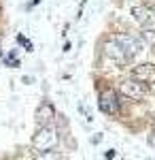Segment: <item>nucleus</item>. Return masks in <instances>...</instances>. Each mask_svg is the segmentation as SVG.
<instances>
[{"instance_id":"f257e3e1","label":"nucleus","mask_w":155,"mask_h":160,"mask_svg":"<svg viewBox=\"0 0 155 160\" xmlns=\"http://www.w3.org/2000/svg\"><path fill=\"white\" fill-rule=\"evenodd\" d=\"M32 143H34V149H38V152L53 149L58 145V132H55V128L51 124L49 126H40L38 132L34 135V139H32Z\"/></svg>"},{"instance_id":"f03ea898","label":"nucleus","mask_w":155,"mask_h":160,"mask_svg":"<svg viewBox=\"0 0 155 160\" xmlns=\"http://www.w3.org/2000/svg\"><path fill=\"white\" fill-rule=\"evenodd\" d=\"M119 94H123L132 100H143L144 94H147V86L138 79H125L119 83Z\"/></svg>"},{"instance_id":"7ed1b4c3","label":"nucleus","mask_w":155,"mask_h":160,"mask_svg":"<svg viewBox=\"0 0 155 160\" xmlns=\"http://www.w3.org/2000/svg\"><path fill=\"white\" fill-rule=\"evenodd\" d=\"M115 41H117V45H119L121 49L125 51V56H128L130 60L143 51V43H140V38L132 37V34H117Z\"/></svg>"},{"instance_id":"20e7f679","label":"nucleus","mask_w":155,"mask_h":160,"mask_svg":"<svg viewBox=\"0 0 155 160\" xmlns=\"http://www.w3.org/2000/svg\"><path fill=\"white\" fill-rule=\"evenodd\" d=\"M98 107H100L102 113H106V115H115V113L119 111V98H117V94H115L113 90H104V92L100 94Z\"/></svg>"},{"instance_id":"39448f33","label":"nucleus","mask_w":155,"mask_h":160,"mask_svg":"<svg viewBox=\"0 0 155 160\" xmlns=\"http://www.w3.org/2000/svg\"><path fill=\"white\" fill-rule=\"evenodd\" d=\"M53 118H55V109H53V105L47 102V100H43V102L38 105L36 113H34L36 126H38V128H40V126H49V124L53 122Z\"/></svg>"},{"instance_id":"423d86ee","label":"nucleus","mask_w":155,"mask_h":160,"mask_svg":"<svg viewBox=\"0 0 155 160\" xmlns=\"http://www.w3.org/2000/svg\"><path fill=\"white\" fill-rule=\"evenodd\" d=\"M132 17H134L136 24L143 26V28L155 26V13L151 11L149 7H134V9H132Z\"/></svg>"},{"instance_id":"0eeeda50","label":"nucleus","mask_w":155,"mask_h":160,"mask_svg":"<svg viewBox=\"0 0 155 160\" xmlns=\"http://www.w3.org/2000/svg\"><path fill=\"white\" fill-rule=\"evenodd\" d=\"M132 77L138 79V81H143L144 86L155 83V64H140V66H136L132 71Z\"/></svg>"},{"instance_id":"6e6552de","label":"nucleus","mask_w":155,"mask_h":160,"mask_svg":"<svg viewBox=\"0 0 155 160\" xmlns=\"http://www.w3.org/2000/svg\"><path fill=\"white\" fill-rule=\"evenodd\" d=\"M104 53H106L113 62H117V64H125V62H130V58H128V56H125V51L117 45V41H115V38H110L106 45H104Z\"/></svg>"},{"instance_id":"1a4fd4ad","label":"nucleus","mask_w":155,"mask_h":160,"mask_svg":"<svg viewBox=\"0 0 155 160\" xmlns=\"http://www.w3.org/2000/svg\"><path fill=\"white\" fill-rule=\"evenodd\" d=\"M143 37H144V38H147V41H149V43H151V45L155 47V26H151V28H144Z\"/></svg>"},{"instance_id":"9d476101","label":"nucleus","mask_w":155,"mask_h":160,"mask_svg":"<svg viewBox=\"0 0 155 160\" xmlns=\"http://www.w3.org/2000/svg\"><path fill=\"white\" fill-rule=\"evenodd\" d=\"M4 62H7V66H19V60L15 62V51H13V53H9V56L4 58Z\"/></svg>"},{"instance_id":"9b49d317","label":"nucleus","mask_w":155,"mask_h":160,"mask_svg":"<svg viewBox=\"0 0 155 160\" xmlns=\"http://www.w3.org/2000/svg\"><path fill=\"white\" fill-rule=\"evenodd\" d=\"M17 41H19V43H21V45H24V47H26V49H28V51L32 49V45H30V43H28V41H26L24 37H19V38H17Z\"/></svg>"},{"instance_id":"f8f14e48","label":"nucleus","mask_w":155,"mask_h":160,"mask_svg":"<svg viewBox=\"0 0 155 160\" xmlns=\"http://www.w3.org/2000/svg\"><path fill=\"white\" fill-rule=\"evenodd\" d=\"M38 2H40V0H32V2L28 4V9H30V7H34V4H38Z\"/></svg>"},{"instance_id":"ddd939ff","label":"nucleus","mask_w":155,"mask_h":160,"mask_svg":"<svg viewBox=\"0 0 155 160\" xmlns=\"http://www.w3.org/2000/svg\"><path fill=\"white\" fill-rule=\"evenodd\" d=\"M0 60H2V53H0Z\"/></svg>"}]
</instances>
